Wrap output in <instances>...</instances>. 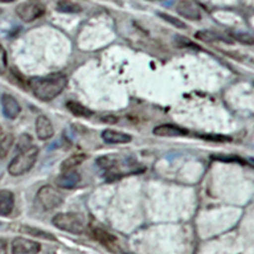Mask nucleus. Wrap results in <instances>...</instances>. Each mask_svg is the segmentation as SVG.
Masks as SVG:
<instances>
[{"mask_svg": "<svg viewBox=\"0 0 254 254\" xmlns=\"http://www.w3.org/2000/svg\"><path fill=\"white\" fill-rule=\"evenodd\" d=\"M66 84V76L63 75V74H59V72L50 74L47 76H35V78L29 79L28 81L32 93L38 99L44 102L55 99L65 89Z\"/></svg>", "mask_w": 254, "mask_h": 254, "instance_id": "f257e3e1", "label": "nucleus"}, {"mask_svg": "<svg viewBox=\"0 0 254 254\" xmlns=\"http://www.w3.org/2000/svg\"><path fill=\"white\" fill-rule=\"evenodd\" d=\"M154 135L160 137H178V136L188 135V131L183 127L176 126L173 124H163L156 126L153 130Z\"/></svg>", "mask_w": 254, "mask_h": 254, "instance_id": "9d476101", "label": "nucleus"}, {"mask_svg": "<svg viewBox=\"0 0 254 254\" xmlns=\"http://www.w3.org/2000/svg\"><path fill=\"white\" fill-rule=\"evenodd\" d=\"M177 12L190 20H199L202 18L201 9L193 0H179L177 4Z\"/></svg>", "mask_w": 254, "mask_h": 254, "instance_id": "0eeeda50", "label": "nucleus"}, {"mask_svg": "<svg viewBox=\"0 0 254 254\" xmlns=\"http://www.w3.org/2000/svg\"><path fill=\"white\" fill-rule=\"evenodd\" d=\"M13 142H14V137L12 133H4L0 137V158L3 159L8 155L9 150L12 149Z\"/></svg>", "mask_w": 254, "mask_h": 254, "instance_id": "aec40b11", "label": "nucleus"}, {"mask_svg": "<svg viewBox=\"0 0 254 254\" xmlns=\"http://www.w3.org/2000/svg\"><path fill=\"white\" fill-rule=\"evenodd\" d=\"M81 182V176L76 171H65L61 174H59L55 179V185L59 188L64 190H72L76 188Z\"/></svg>", "mask_w": 254, "mask_h": 254, "instance_id": "6e6552de", "label": "nucleus"}, {"mask_svg": "<svg viewBox=\"0 0 254 254\" xmlns=\"http://www.w3.org/2000/svg\"><path fill=\"white\" fill-rule=\"evenodd\" d=\"M38 158V149L36 146H29L24 150H20L17 155L13 158V160L9 163L8 172L10 176L19 177L26 174L35 165L36 160Z\"/></svg>", "mask_w": 254, "mask_h": 254, "instance_id": "f03ea898", "label": "nucleus"}, {"mask_svg": "<svg viewBox=\"0 0 254 254\" xmlns=\"http://www.w3.org/2000/svg\"><path fill=\"white\" fill-rule=\"evenodd\" d=\"M56 9L59 12L69 13V14H76V13L81 12V6L71 0H59Z\"/></svg>", "mask_w": 254, "mask_h": 254, "instance_id": "f3484780", "label": "nucleus"}, {"mask_svg": "<svg viewBox=\"0 0 254 254\" xmlns=\"http://www.w3.org/2000/svg\"><path fill=\"white\" fill-rule=\"evenodd\" d=\"M52 224L58 229L71 234H83L87 228L83 215L75 212H61L54 216Z\"/></svg>", "mask_w": 254, "mask_h": 254, "instance_id": "7ed1b4c3", "label": "nucleus"}, {"mask_svg": "<svg viewBox=\"0 0 254 254\" xmlns=\"http://www.w3.org/2000/svg\"><path fill=\"white\" fill-rule=\"evenodd\" d=\"M45 12H46V8L40 0H27L24 3H20L15 9L18 17L26 23H31L33 20L38 19L45 14Z\"/></svg>", "mask_w": 254, "mask_h": 254, "instance_id": "20e7f679", "label": "nucleus"}, {"mask_svg": "<svg viewBox=\"0 0 254 254\" xmlns=\"http://www.w3.org/2000/svg\"><path fill=\"white\" fill-rule=\"evenodd\" d=\"M93 235L99 243H102L106 248L111 249V251H116L117 249V239L113 237L112 234L107 233V231H104L103 229L95 228L93 229Z\"/></svg>", "mask_w": 254, "mask_h": 254, "instance_id": "2eb2a0df", "label": "nucleus"}, {"mask_svg": "<svg viewBox=\"0 0 254 254\" xmlns=\"http://www.w3.org/2000/svg\"><path fill=\"white\" fill-rule=\"evenodd\" d=\"M202 139L205 140H210V141H229V137L224 135H215V133H202V135H199Z\"/></svg>", "mask_w": 254, "mask_h": 254, "instance_id": "a878e982", "label": "nucleus"}, {"mask_svg": "<svg viewBox=\"0 0 254 254\" xmlns=\"http://www.w3.org/2000/svg\"><path fill=\"white\" fill-rule=\"evenodd\" d=\"M14 208V194L8 190H0V216H8Z\"/></svg>", "mask_w": 254, "mask_h": 254, "instance_id": "ddd939ff", "label": "nucleus"}, {"mask_svg": "<svg viewBox=\"0 0 254 254\" xmlns=\"http://www.w3.org/2000/svg\"><path fill=\"white\" fill-rule=\"evenodd\" d=\"M40 251V243L27 238H15L12 243V254H37Z\"/></svg>", "mask_w": 254, "mask_h": 254, "instance_id": "423d86ee", "label": "nucleus"}, {"mask_svg": "<svg viewBox=\"0 0 254 254\" xmlns=\"http://www.w3.org/2000/svg\"><path fill=\"white\" fill-rule=\"evenodd\" d=\"M196 38L199 41H203V42H217V41H222V42H228V44H233V38L230 36L222 35L219 32L215 31H199L196 33Z\"/></svg>", "mask_w": 254, "mask_h": 254, "instance_id": "4468645a", "label": "nucleus"}, {"mask_svg": "<svg viewBox=\"0 0 254 254\" xmlns=\"http://www.w3.org/2000/svg\"><path fill=\"white\" fill-rule=\"evenodd\" d=\"M1 3H12L13 0H0Z\"/></svg>", "mask_w": 254, "mask_h": 254, "instance_id": "cd10ccee", "label": "nucleus"}, {"mask_svg": "<svg viewBox=\"0 0 254 254\" xmlns=\"http://www.w3.org/2000/svg\"><path fill=\"white\" fill-rule=\"evenodd\" d=\"M1 13H3V10H1V9H0V14H1Z\"/></svg>", "mask_w": 254, "mask_h": 254, "instance_id": "c756f323", "label": "nucleus"}, {"mask_svg": "<svg viewBox=\"0 0 254 254\" xmlns=\"http://www.w3.org/2000/svg\"><path fill=\"white\" fill-rule=\"evenodd\" d=\"M0 254H8V243L4 239H0Z\"/></svg>", "mask_w": 254, "mask_h": 254, "instance_id": "bb28decb", "label": "nucleus"}, {"mask_svg": "<svg viewBox=\"0 0 254 254\" xmlns=\"http://www.w3.org/2000/svg\"><path fill=\"white\" fill-rule=\"evenodd\" d=\"M36 133H37V137L40 140L51 139L55 133L54 125L46 116H38L37 120H36Z\"/></svg>", "mask_w": 254, "mask_h": 254, "instance_id": "9b49d317", "label": "nucleus"}, {"mask_svg": "<svg viewBox=\"0 0 254 254\" xmlns=\"http://www.w3.org/2000/svg\"><path fill=\"white\" fill-rule=\"evenodd\" d=\"M150 1H155V0H150Z\"/></svg>", "mask_w": 254, "mask_h": 254, "instance_id": "7c9ffc66", "label": "nucleus"}, {"mask_svg": "<svg viewBox=\"0 0 254 254\" xmlns=\"http://www.w3.org/2000/svg\"><path fill=\"white\" fill-rule=\"evenodd\" d=\"M66 108L76 117H90L93 115L92 111L89 108H87L83 104L78 103V102L70 101L66 103Z\"/></svg>", "mask_w": 254, "mask_h": 254, "instance_id": "6ab92c4d", "label": "nucleus"}, {"mask_svg": "<svg viewBox=\"0 0 254 254\" xmlns=\"http://www.w3.org/2000/svg\"><path fill=\"white\" fill-rule=\"evenodd\" d=\"M4 135V131H3V128H1V127H0V137H1V136Z\"/></svg>", "mask_w": 254, "mask_h": 254, "instance_id": "c85d7f7f", "label": "nucleus"}, {"mask_svg": "<svg viewBox=\"0 0 254 254\" xmlns=\"http://www.w3.org/2000/svg\"><path fill=\"white\" fill-rule=\"evenodd\" d=\"M1 108H3L4 116L9 120L17 119L20 111H22L19 102L12 94H8V93L3 94V97H1Z\"/></svg>", "mask_w": 254, "mask_h": 254, "instance_id": "1a4fd4ad", "label": "nucleus"}, {"mask_svg": "<svg viewBox=\"0 0 254 254\" xmlns=\"http://www.w3.org/2000/svg\"><path fill=\"white\" fill-rule=\"evenodd\" d=\"M97 164H98L101 168H103V169L112 171L113 168L117 165V159H116L115 156H111V155L102 156V158L97 159Z\"/></svg>", "mask_w": 254, "mask_h": 254, "instance_id": "412c9836", "label": "nucleus"}, {"mask_svg": "<svg viewBox=\"0 0 254 254\" xmlns=\"http://www.w3.org/2000/svg\"><path fill=\"white\" fill-rule=\"evenodd\" d=\"M174 40H176V44L178 47H186V49H198V47L192 42V41H190L186 37H182V36H176Z\"/></svg>", "mask_w": 254, "mask_h": 254, "instance_id": "b1692460", "label": "nucleus"}, {"mask_svg": "<svg viewBox=\"0 0 254 254\" xmlns=\"http://www.w3.org/2000/svg\"><path fill=\"white\" fill-rule=\"evenodd\" d=\"M229 36H230L233 40L239 41V42H242V44L244 45L254 44V37L249 35V33H244V32H231V33H229Z\"/></svg>", "mask_w": 254, "mask_h": 254, "instance_id": "4be33fe9", "label": "nucleus"}, {"mask_svg": "<svg viewBox=\"0 0 254 254\" xmlns=\"http://www.w3.org/2000/svg\"><path fill=\"white\" fill-rule=\"evenodd\" d=\"M20 231L24 233V234H28L31 237H36V238H41V239H46V240H51V242H55L56 238L51 234V233H47L45 230H41V229L33 228V226H28L24 225L20 228Z\"/></svg>", "mask_w": 254, "mask_h": 254, "instance_id": "a211bd4d", "label": "nucleus"}, {"mask_svg": "<svg viewBox=\"0 0 254 254\" xmlns=\"http://www.w3.org/2000/svg\"><path fill=\"white\" fill-rule=\"evenodd\" d=\"M85 159H87V155L83 153L72 154V155H70L69 158L64 160L63 164H61V171H75V168L79 167Z\"/></svg>", "mask_w": 254, "mask_h": 254, "instance_id": "dca6fc26", "label": "nucleus"}, {"mask_svg": "<svg viewBox=\"0 0 254 254\" xmlns=\"http://www.w3.org/2000/svg\"><path fill=\"white\" fill-rule=\"evenodd\" d=\"M8 67V55L3 46H0V75H3Z\"/></svg>", "mask_w": 254, "mask_h": 254, "instance_id": "393cba45", "label": "nucleus"}, {"mask_svg": "<svg viewBox=\"0 0 254 254\" xmlns=\"http://www.w3.org/2000/svg\"><path fill=\"white\" fill-rule=\"evenodd\" d=\"M159 17L163 18V19H164V20H167L168 23L173 24V26L177 27V28H181V29H186V28H187V26H186V24L183 23L182 20H179L178 18L173 17V15L164 14V13H159Z\"/></svg>", "mask_w": 254, "mask_h": 254, "instance_id": "5701e85b", "label": "nucleus"}, {"mask_svg": "<svg viewBox=\"0 0 254 254\" xmlns=\"http://www.w3.org/2000/svg\"><path fill=\"white\" fill-rule=\"evenodd\" d=\"M38 202L46 210H52L63 205L64 197L63 194L52 186H42L37 192Z\"/></svg>", "mask_w": 254, "mask_h": 254, "instance_id": "39448f33", "label": "nucleus"}, {"mask_svg": "<svg viewBox=\"0 0 254 254\" xmlns=\"http://www.w3.org/2000/svg\"><path fill=\"white\" fill-rule=\"evenodd\" d=\"M102 139L107 144H127L132 140V137L128 133L122 132V131L107 128L102 132Z\"/></svg>", "mask_w": 254, "mask_h": 254, "instance_id": "f8f14e48", "label": "nucleus"}]
</instances>
